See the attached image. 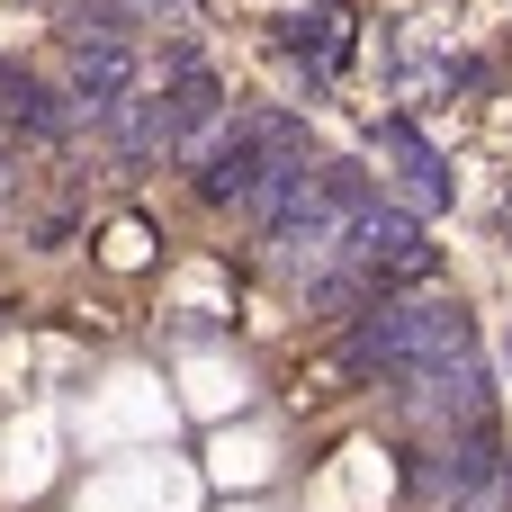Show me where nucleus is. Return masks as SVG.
Here are the masks:
<instances>
[{
    "label": "nucleus",
    "mask_w": 512,
    "mask_h": 512,
    "mask_svg": "<svg viewBox=\"0 0 512 512\" xmlns=\"http://www.w3.org/2000/svg\"><path fill=\"white\" fill-rule=\"evenodd\" d=\"M135 81H144V63H135V45H72V117H108V108H126L135 99Z\"/></svg>",
    "instance_id": "obj_8"
},
{
    "label": "nucleus",
    "mask_w": 512,
    "mask_h": 512,
    "mask_svg": "<svg viewBox=\"0 0 512 512\" xmlns=\"http://www.w3.org/2000/svg\"><path fill=\"white\" fill-rule=\"evenodd\" d=\"M504 225H512V189H504Z\"/></svg>",
    "instance_id": "obj_13"
},
{
    "label": "nucleus",
    "mask_w": 512,
    "mask_h": 512,
    "mask_svg": "<svg viewBox=\"0 0 512 512\" xmlns=\"http://www.w3.org/2000/svg\"><path fill=\"white\" fill-rule=\"evenodd\" d=\"M414 495L423 504H450V512H477V504H504V441L495 432H450L414 459Z\"/></svg>",
    "instance_id": "obj_5"
},
{
    "label": "nucleus",
    "mask_w": 512,
    "mask_h": 512,
    "mask_svg": "<svg viewBox=\"0 0 512 512\" xmlns=\"http://www.w3.org/2000/svg\"><path fill=\"white\" fill-rule=\"evenodd\" d=\"M0 126H18V135H45V144H54V135L72 126V108H63L27 63H9V54H0Z\"/></svg>",
    "instance_id": "obj_10"
},
{
    "label": "nucleus",
    "mask_w": 512,
    "mask_h": 512,
    "mask_svg": "<svg viewBox=\"0 0 512 512\" xmlns=\"http://www.w3.org/2000/svg\"><path fill=\"white\" fill-rule=\"evenodd\" d=\"M396 396H405V414H423L441 441H450V432H486V369H477V351L450 360V369H432V378H414V387H396Z\"/></svg>",
    "instance_id": "obj_6"
},
{
    "label": "nucleus",
    "mask_w": 512,
    "mask_h": 512,
    "mask_svg": "<svg viewBox=\"0 0 512 512\" xmlns=\"http://www.w3.org/2000/svg\"><path fill=\"white\" fill-rule=\"evenodd\" d=\"M369 207H378V198H369L360 162H315V180L297 189V207L270 225L279 270H288V279H306V288L351 279V234H360V216H369Z\"/></svg>",
    "instance_id": "obj_2"
},
{
    "label": "nucleus",
    "mask_w": 512,
    "mask_h": 512,
    "mask_svg": "<svg viewBox=\"0 0 512 512\" xmlns=\"http://www.w3.org/2000/svg\"><path fill=\"white\" fill-rule=\"evenodd\" d=\"M99 135H108V153H117V162H162V153H171L162 90H135L126 108H108V117H99Z\"/></svg>",
    "instance_id": "obj_11"
},
{
    "label": "nucleus",
    "mask_w": 512,
    "mask_h": 512,
    "mask_svg": "<svg viewBox=\"0 0 512 512\" xmlns=\"http://www.w3.org/2000/svg\"><path fill=\"white\" fill-rule=\"evenodd\" d=\"M378 153L396 162V180H405V198H414V216L450 198V162L432 153V135H423L414 117H378Z\"/></svg>",
    "instance_id": "obj_9"
},
{
    "label": "nucleus",
    "mask_w": 512,
    "mask_h": 512,
    "mask_svg": "<svg viewBox=\"0 0 512 512\" xmlns=\"http://www.w3.org/2000/svg\"><path fill=\"white\" fill-rule=\"evenodd\" d=\"M468 351H477V333H468V315L441 306V297H378V306L351 324V369L396 378V387H414V378H432V369H450V360H468Z\"/></svg>",
    "instance_id": "obj_3"
},
{
    "label": "nucleus",
    "mask_w": 512,
    "mask_h": 512,
    "mask_svg": "<svg viewBox=\"0 0 512 512\" xmlns=\"http://www.w3.org/2000/svg\"><path fill=\"white\" fill-rule=\"evenodd\" d=\"M477 512H495V504H477Z\"/></svg>",
    "instance_id": "obj_14"
},
{
    "label": "nucleus",
    "mask_w": 512,
    "mask_h": 512,
    "mask_svg": "<svg viewBox=\"0 0 512 512\" xmlns=\"http://www.w3.org/2000/svg\"><path fill=\"white\" fill-rule=\"evenodd\" d=\"M162 126H171V153H198L216 126H225V90L198 54H180V72L162 81Z\"/></svg>",
    "instance_id": "obj_7"
},
{
    "label": "nucleus",
    "mask_w": 512,
    "mask_h": 512,
    "mask_svg": "<svg viewBox=\"0 0 512 512\" xmlns=\"http://www.w3.org/2000/svg\"><path fill=\"white\" fill-rule=\"evenodd\" d=\"M189 171H198V198L207 207H243L261 234L297 207V189L315 180V144H306V126L297 117H279V108H234L198 153H189Z\"/></svg>",
    "instance_id": "obj_1"
},
{
    "label": "nucleus",
    "mask_w": 512,
    "mask_h": 512,
    "mask_svg": "<svg viewBox=\"0 0 512 512\" xmlns=\"http://www.w3.org/2000/svg\"><path fill=\"white\" fill-rule=\"evenodd\" d=\"M279 45H288V54H315V63L333 72V63H351V9H333V0L288 9V18H279Z\"/></svg>",
    "instance_id": "obj_12"
},
{
    "label": "nucleus",
    "mask_w": 512,
    "mask_h": 512,
    "mask_svg": "<svg viewBox=\"0 0 512 512\" xmlns=\"http://www.w3.org/2000/svg\"><path fill=\"white\" fill-rule=\"evenodd\" d=\"M432 270H441V252H432L423 216H414V207H387V198H378V207L360 216V234H351V279L387 297V288H423Z\"/></svg>",
    "instance_id": "obj_4"
}]
</instances>
